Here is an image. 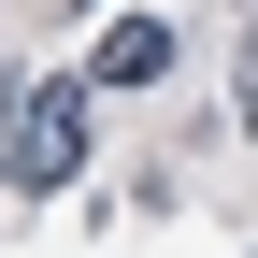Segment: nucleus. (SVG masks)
Listing matches in <instances>:
<instances>
[{"mask_svg":"<svg viewBox=\"0 0 258 258\" xmlns=\"http://www.w3.org/2000/svg\"><path fill=\"white\" fill-rule=\"evenodd\" d=\"M158 72H172V29H158V15H115L101 57H86V86H158Z\"/></svg>","mask_w":258,"mask_h":258,"instance_id":"f03ea898","label":"nucleus"},{"mask_svg":"<svg viewBox=\"0 0 258 258\" xmlns=\"http://www.w3.org/2000/svg\"><path fill=\"white\" fill-rule=\"evenodd\" d=\"M230 101H244V129H258V29H244V72H230Z\"/></svg>","mask_w":258,"mask_h":258,"instance_id":"7ed1b4c3","label":"nucleus"},{"mask_svg":"<svg viewBox=\"0 0 258 258\" xmlns=\"http://www.w3.org/2000/svg\"><path fill=\"white\" fill-rule=\"evenodd\" d=\"M86 101H101L86 72H15L0 86V186H29V201L72 186L86 172Z\"/></svg>","mask_w":258,"mask_h":258,"instance_id":"f257e3e1","label":"nucleus"}]
</instances>
